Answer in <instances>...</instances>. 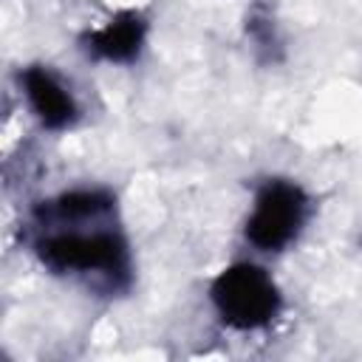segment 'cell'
<instances>
[{
    "label": "cell",
    "instance_id": "obj_1",
    "mask_svg": "<svg viewBox=\"0 0 362 362\" xmlns=\"http://www.w3.org/2000/svg\"><path fill=\"white\" fill-rule=\"evenodd\" d=\"M113 195L102 189H74L48 201L37 212V257L57 274H99L113 286L127 280L130 252L119 229L107 226Z\"/></svg>",
    "mask_w": 362,
    "mask_h": 362
},
{
    "label": "cell",
    "instance_id": "obj_2",
    "mask_svg": "<svg viewBox=\"0 0 362 362\" xmlns=\"http://www.w3.org/2000/svg\"><path fill=\"white\" fill-rule=\"evenodd\" d=\"M218 317L238 331L269 325L280 311V288L263 266L235 263L223 269L209 288Z\"/></svg>",
    "mask_w": 362,
    "mask_h": 362
},
{
    "label": "cell",
    "instance_id": "obj_3",
    "mask_svg": "<svg viewBox=\"0 0 362 362\" xmlns=\"http://www.w3.org/2000/svg\"><path fill=\"white\" fill-rule=\"evenodd\" d=\"M308 218V195L294 181H266L246 218V240L260 252H280L288 246Z\"/></svg>",
    "mask_w": 362,
    "mask_h": 362
},
{
    "label": "cell",
    "instance_id": "obj_4",
    "mask_svg": "<svg viewBox=\"0 0 362 362\" xmlns=\"http://www.w3.org/2000/svg\"><path fill=\"white\" fill-rule=\"evenodd\" d=\"M23 82V93L34 110V116L51 127V130H62L68 124H74L79 107L76 99L71 93V88L45 65H31L20 74Z\"/></svg>",
    "mask_w": 362,
    "mask_h": 362
},
{
    "label": "cell",
    "instance_id": "obj_5",
    "mask_svg": "<svg viewBox=\"0 0 362 362\" xmlns=\"http://www.w3.org/2000/svg\"><path fill=\"white\" fill-rule=\"evenodd\" d=\"M144 31H147L144 20L133 11H124L113 17L107 25H102L99 31L88 34V51L107 62H127L141 51Z\"/></svg>",
    "mask_w": 362,
    "mask_h": 362
}]
</instances>
